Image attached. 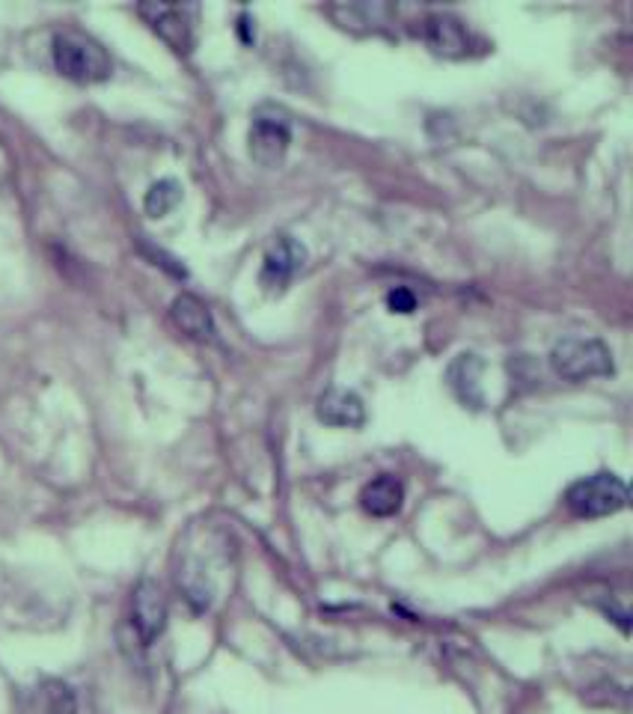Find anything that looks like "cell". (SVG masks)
Here are the masks:
<instances>
[{"instance_id": "11", "label": "cell", "mask_w": 633, "mask_h": 714, "mask_svg": "<svg viewBox=\"0 0 633 714\" xmlns=\"http://www.w3.org/2000/svg\"><path fill=\"white\" fill-rule=\"evenodd\" d=\"M425 43L441 57H467L470 51V36H467L465 24L453 15H432L425 22Z\"/></svg>"}, {"instance_id": "5", "label": "cell", "mask_w": 633, "mask_h": 714, "mask_svg": "<svg viewBox=\"0 0 633 714\" xmlns=\"http://www.w3.org/2000/svg\"><path fill=\"white\" fill-rule=\"evenodd\" d=\"M131 622L143 646H152L167 625V601L155 581H140L131 596Z\"/></svg>"}, {"instance_id": "2", "label": "cell", "mask_w": 633, "mask_h": 714, "mask_svg": "<svg viewBox=\"0 0 633 714\" xmlns=\"http://www.w3.org/2000/svg\"><path fill=\"white\" fill-rule=\"evenodd\" d=\"M550 366H553V373L562 375L565 382L601 378V375H612V352L601 340L571 337V340H562L553 346Z\"/></svg>"}, {"instance_id": "13", "label": "cell", "mask_w": 633, "mask_h": 714, "mask_svg": "<svg viewBox=\"0 0 633 714\" xmlns=\"http://www.w3.org/2000/svg\"><path fill=\"white\" fill-rule=\"evenodd\" d=\"M482 370H485V363L479 361L476 354H461L449 366V384H453V390L465 399L467 406H482V384H479Z\"/></svg>"}, {"instance_id": "3", "label": "cell", "mask_w": 633, "mask_h": 714, "mask_svg": "<svg viewBox=\"0 0 633 714\" xmlns=\"http://www.w3.org/2000/svg\"><path fill=\"white\" fill-rule=\"evenodd\" d=\"M568 510L577 518H603L628 506V485L616 473H591L577 480L565 494Z\"/></svg>"}, {"instance_id": "7", "label": "cell", "mask_w": 633, "mask_h": 714, "mask_svg": "<svg viewBox=\"0 0 633 714\" xmlns=\"http://www.w3.org/2000/svg\"><path fill=\"white\" fill-rule=\"evenodd\" d=\"M140 15L146 19L149 27L159 33L173 51L188 54L194 48V24L188 19V10L167 7V3H143Z\"/></svg>"}, {"instance_id": "6", "label": "cell", "mask_w": 633, "mask_h": 714, "mask_svg": "<svg viewBox=\"0 0 633 714\" xmlns=\"http://www.w3.org/2000/svg\"><path fill=\"white\" fill-rule=\"evenodd\" d=\"M304 262L306 247L301 245V242H295V238H277L271 250L265 254L259 280H262V286L268 289V292H283V289L295 280L297 271L304 268Z\"/></svg>"}, {"instance_id": "12", "label": "cell", "mask_w": 633, "mask_h": 714, "mask_svg": "<svg viewBox=\"0 0 633 714\" xmlns=\"http://www.w3.org/2000/svg\"><path fill=\"white\" fill-rule=\"evenodd\" d=\"M363 501V510L375 515V518H390L401 510V501H405V485H401L396 477L384 473V477H375V480L363 489L360 494Z\"/></svg>"}, {"instance_id": "8", "label": "cell", "mask_w": 633, "mask_h": 714, "mask_svg": "<svg viewBox=\"0 0 633 714\" xmlns=\"http://www.w3.org/2000/svg\"><path fill=\"white\" fill-rule=\"evenodd\" d=\"M316 414L321 423L337 429H360L366 423L363 399L357 394H351V390H337V387H330L328 394L318 396Z\"/></svg>"}, {"instance_id": "16", "label": "cell", "mask_w": 633, "mask_h": 714, "mask_svg": "<svg viewBox=\"0 0 633 714\" xmlns=\"http://www.w3.org/2000/svg\"><path fill=\"white\" fill-rule=\"evenodd\" d=\"M387 307H390L392 313L408 316V313H413V309H417V295H413L411 289H405V286L390 289V292H387Z\"/></svg>"}, {"instance_id": "15", "label": "cell", "mask_w": 633, "mask_h": 714, "mask_svg": "<svg viewBox=\"0 0 633 714\" xmlns=\"http://www.w3.org/2000/svg\"><path fill=\"white\" fill-rule=\"evenodd\" d=\"M138 250L146 256L152 266L164 268V271H167V274H173V278H185V274H188V271L179 266V259H173V256L164 254V250H159L155 245H149V242H138Z\"/></svg>"}, {"instance_id": "1", "label": "cell", "mask_w": 633, "mask_h": 714, "mask_svg": "<svg viewBox=\"0 0 633 714\" xmlns=\"http://www.w3.org/2000/svg\"><path fill=\"white\" fill-rule=\"evenodd\" d=\"M51 54L57 72L69 81H78V84H98V81H107L114 72V63H110L105 48L78 31L54 33Z\"/></svg>"}, {"instance_id": "14", "label": "cell", "mask_w": 633, "mask_h": 714, "mask_svg": "<svg viewBox=\"0 0 633 714\" xmlns=\"http://www.w3.org/2000/svg\"><path fill=\"white\" fill-rule=\"evenodd\" d=\"M181 200V185L176 179H161L155 182L152 188L143 197V209H146L149 218H164L169 214Z\"/></svg>"}, {"instance_id": "9", "label": "cell", "mask_w": 633, "mask_h": 714, "mask_svg": "<svg viewBox=\"0 0 633 714\" xmlns=\"http://www.w3.org/2000/svg\"><path fill=\"white\" fill-rule=\"evenodd\" d=\"M169 316L176 321V328H179L185 337L197 342H211L214 340V319H211V309L202 304L197 295H179V299L173 301V307H169Z\"/></svg>"}, {"instance_id": "4", "label": "cell", "mask_w": 633, "mask_h": 714, "mask_svg": "<svg viewBox=\"0 0 633 714\" xmlns=\"http://www.w3.org/2000/svg\"><path fill=\"white\" fill-rule=\"evenodd\" d=\"M292 143V126L280 110H259L250 126V155L262 167H277Z\"/></svg>"}, {"instance_id": "10", "label": "cell", "mask_w": 633, "mask_h": 714, "mask_svg": "<svg viewBox=\"0 0 633 714\" xmlns=\"http://www.w3.org/2000/svg\"><path fill=\"white\" fill-rule=\"evenodd\" d=\"M27 714H81L78 705V693L72 684L60 682V679H43L24 703Z\"/></svg>"}]
</instances>
